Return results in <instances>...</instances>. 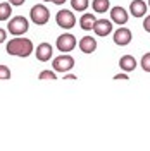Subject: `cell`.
Segmentation results:
<instances>
[{
  "label": "cell",
  "instance_id": "cell-1",
  "mask_svg": "<svg viewBox=\"0 0 150 151\" xmlns=\"http://www.w3.org/2000/svg\"><path fill=\"white\" fill-rule=\"evenodd\" d=\"M33 41L29 38H24V36H16L12 38L9 43H7V53L12 57H29L31 52H33Z\"/></svg>",
  "mask_w": 150,
  "mask_h": 151
},
{
  "label": "cell",
  "instance_id": "cell-2",
  "mask_svg": "<svg viewBox=\"0 0 150 151\" xmlns=\"http://www.w3.org/2000/svg\"><path fill=\"white\" fill-rule=\"evenodd\" d=\"M29 19L38 24V26H43V24H47L48 19H50V10L45 7V5H42V4H36V5H33L31 10H29Z\"/></svg>",
  "mask_w": 150,
  "mask_h": 151
},
{
  "label": "cell",
  "instance_id": "cell-3",
  "mask_svg": "<svg viewBox=\"0 0 150 151\" xmlns=\"http://www.w3.org/2000/svg\"><path fill=\"white\" fill-rule=\"evenodd\" d=\"M7 29H9V33L12 35V36H23V35L29 29V22H28V19L24 17V16H16L14 19L9 21Z\"/></svg>",
  "mask_w": 150,
  "mask_h": 151
},
{
  "label": "cell",
  "instance_id": "cell-4",
  "mask_svg": "<svg viewBox=\"0 0 150 151\" xmlns=\"http://www.w3.org/2000/svg\"><path fill=\"white\" fill-rule=\"evenodd\" d=\"M78 45V41H76L74 35H71V33H64V35H60V36L57 38L55 41V47L59 52H62V53H69V52H73Z\"/></svg>",
  "mask_w": 150,
  "mask_h": 151
},
{
  "label": "cell",
  "instance_id": "cell-5",
  "mask_svg": "<svg viewBox=\"0 0 150 151\" xmlns=\"http://www.w3.org/2000/svg\"><path fill=\"white\" fill-rule=\"evenodd\" d=\"M55 21L62 29H73L76 24V16L69 9H62L55 14Z\"/></svg>",
  "mask_w": 150,
  "mask_h": 151
},
{
  "label": "cell",
  "instance_id": "cell-6",
  "mask_svg": "<svg viewBox=\"0 0 150 151\" xmlns=\"http://www.w3.org/2000/svg\"><path fill=\"white\" fill-rule=\"evenodd\" d=\"M52 67H54V70L64 74V72L71 70V69L74 67V58H73V57H69V55H66V53H62V55H59V57L54 58Z\"/></svg>",
  "mask_w": 150,
  "mask_h": 151
},
{
  "label": "cell",
  "instance_id": "cell-7",
  "mask_svg": "<svg viewBox=\"0 0 150 151\" xmlns=\"http://www.w3.org/2000/svg\"><path fill=\"white\" fill-rule=\"evenodd\" d=\"M131 40H133L131 29H126L124 26H121L119 29L114 31V43H116L117 47H126V45H130Z\"/></svg>",
  "mask_w": 150,
  "mask_h": 151
},
{
  "label": "cell",
  "instance_id": "cell-8",
  "mask_svg": "<svg viewBox=\"0 0 150 151\" xmlns=\"http://www.w3.org/2000/svg\"><path fill=\"white\" fill-rule=\"evenodd\" d=\"M128 19H130V12L121 7V5H116L111 9V21L116 22V24H119V26H124L126 22H128Z\"/></svg>",
  "mask_w": 150,
  "mask_h": 151
},
{
  "label": "cell",
  "instance_id": "cell-9",
  "mask_svg": "<svg viewBox=\"0 0 150 151\" xmlns=\"http://www.w3.org/2000/svg\"><path fill=\"white\" fill-rule=\"evenodd\" d=\"M112 21H109V19H97L93 24V29L92 31H95V35L97 36H109L111 35V31H112Z\"/></svg>",
  "mask_w": 150,
  "mask_h": 151
},
{
  "label": "cell",
  "instance_id": "cell-10",
  "mask_svg": "<svg viewBox=\"0 0 150 151\" xmlns=\"http://www.w3.org/2000/svg\"><path fill=\"white\" fill-rule=\"evenodd\" d=\"M147 9H149V5L145 0H133L130 4V14L133 17H143L147 14Z\"/></svg>",
  "mask_w": 150,
  "mask_h": 151
},
{
  "label": "cell",
  "instance_id": "cell-11",
  "mask_svg": "<svg viewBox=\"0 0 150 151\" xmlns=\"http://www.w3.org/2000/svg\"><path fill=\"white\" fill-rule=\"evenodd\" d=\"M54 53V48L50 43H40L36 48V58L40 62H48L50 60V57Z\"/></svg>",
  "mask_w": 150,
  "mask_h": 151
},
{
  "label": "cell",
  "instance_id": "cell-12",
  "mask_svg": "<svg viewBox=\"0 0 150 151\" xmlns=\"http://www.w3.org/2000/svg\"><path fill=\"white\" fill-rule=\"evenodd\" d=\"M79 50L83 52V53H93L95 50H97V40L93 36H83L79 40Z\"/></svg>",
  "mask_w": 150,
  "mask_h": 151
},
{
  "label": "cell",
  "instance_id": "cell-13",
  "mask_svg": "<svg viewBox=\"0 0 150 151\" xmlns=\"http://www.w3.org/2000/svg\"><path fill=\"white\" fill-rule=\"evenodd\" d=\"M135 67H136V58L133 55H122L119 58V69L121 70L131 72V70H135Z\"/></svg>",
  "mask_w": 150,
  "mask_h": 151
},
{
  "label": "cell",
  "instance_id": "cell-14",
  "mask_svg": "<svg viewBox=\"0 0 150 151\" xmlns=\"http://www.w3.org/2000/svg\"><path fill=\"white\" fill-rule=\"evenodd\" d=\"M95 21H97V17H95L93 14H84V16H81V19H79V26H81V29H84V31H92Z\"/></svg>",
  "mask_w": 150,
  "mask_h": 151
},
{
  "label": "cell",
  "instance_id": "cell-15",
  "mask_svg": "<svg viewBox=\"0 0 150 151\" xmlns=\"http://www.w3.org/2000/svg\"><path fill=\"white\" fill-rule=\"evenodd\" d=\"M92 7H93L95 12L103 14V12H107V10H109L111 4H109V0H93V2H92Z\"/></svg>",
  "mask_w": 150,
  "mask_h": 151
},
{
  "label": "cell",
  "instance_id": "cell-16",
  "mask_svg": "<svg viewBox=\"0 0 150 151\" xmlns=\"http://www.w3.org/2000/svg\"><path fill=\"white\" fill-rule=\"evenodd\" d=\"M12 16V5L9 2H0V21H7Z\"/></svg>",
  "mask_w": 150,
  "mask_h": 151
},
{
  "label": "cell",
  "instance_id": "cell-17",
  "mask_svg": "<svg viewBox=\"0 0 150 151\" xmlns=\"http://www.w3.org/2000/svg\"><path fill=\"white\" fill-rule=\"evenodd\" d=\"M88 0H71V7L74 10H78V12H83V10L88 9Z\"/></svg>",
  "mask_w": 150,
  "mask_h": 151
},
{
  "label": "cell",
  "instance_id": "cell-18",
  "mask_svg": "<svg viewBox=\"0 0 150 151\" xmlns=\"http://www.w3.org/2000/svg\"><path fill=\"white\" fill-rule=\"evenodd\" d=\"M38 79H40V81H42V79H43V81H55L57 76H55L54 70H43V72L38 74Z\"/></svg>",
  "mask_w": 150,
  "mask_h": 151
},
{
  "label": "cell",
  "instance_id": "cell-19",
  "mask_svg": "<svg viewBox=\"0 0 150 151\" xmlns=\"http://www.w3.org/2000/svg\"><path fill=\"white\" fill-rule=\"evenodd\" d=\"M140 65H141V69H143L145 72H150V52H147L145 55L141 57Z\"/></svg>",
  "mask_w": 150,
  "mask_h": 151
},
{
  "label": "cell",
  "instance_id": "cell-20",
  "mask_svg": "<svg viewBox=\"0 0 150 151\" xmlns=\"http://www.w3.org/2000/svg\"><path fill=\"white\" fill-rule=\"evenodd\" d=\"M10 69L7 65H0V81H7L10 79Z\"/></svg>",
  "mask_w": 150,
  "mask_h": 151
},
{
  "label": "cell",
  "instance_id": "cell-21",
  "mask_svg": "<svg viewBox=\"0 0 150 151\" xmlns=\"http://www.w3.org/2000/svg\"><path fill=\"white\" fill-rule=\"evenodd\" d=\"M114 81H128V72H119L114 76Z\"/></svg>",
  "mask_w": 150,
  "mask_h": 151
},
{
  "label": "cell",
  "instance_id": "cell-22",
  "mask_svg": "<svg viewBox=\"0 0 150 151\" xmlns=\"http://www.w3.org/2000/svg\"><path fill=\"white\" fill-rule=\"evenodd\" d=\"M143 29L147 33H150V16H147V17L143 19Z\"/></svg>",
  "mask_w": 150,
  "mask_h": 151
},
{
  "label": "cell",
  "instance_id": "cell-23",
  "mask_svg": "<svg viewBox=\"0 0 150 151\" xmlns=\"http://www.w3.org/2000/svg\"><path fill=\"white\" fill-rule=\"evenodd\" d=\"M26 0H9V4L10 5H14V7H19V5H23Z\"/></svg>",
  "mask_w": 150,
  "mask_h": 151
},
{
  "label": "cell",
  "instance_id": "cell-24",
  "mask_svg": "<svg viewBox=\"0 0 150 151\" xmlns=\"http://www.w3.org/2000/svg\"><path fill=\"white\" fill-rule=\"evenodd\" d=\"M5 38H7V31L0 28V43H4V41H5Z\"/></svg>",
  "mask_w": 150,
  "mask_h": 151
},
{
  "label": "cell",
  "instance_id": "cell-25",
  "mask_svg": "<svg viewBox=\"0 0 150 151\" xmlns=\"http://www.w3.org/2000/svg\"><path fill=\"white\" fill-rule=\"evenodd\" d=\"M64 79H66V81H69V79H71V81H76L78 77H76L74 74H71V72H69V74H67V72H64Z\"/></svg>",
  "mask_w": 150,
  "mask_h": 151
},
{
  "label": "cell",
  "instance_id": "cell-26",
  "mask_svg": "<svg viewBox=\"0 0 150 151\" xmlns=\"http://www.w3.org/2000/svg\"><path fill=\"white\" fill-rule=\"evenodd\" d=\"M43 2H52V4H55V5H62V4H66L67 0H43Z\"/></svg>",
  "mask_w": 150,
  "mask_h": 151
},
{
  "label": "cell",
  "instance_id": "cell-27",
  "mask_svg": "<svg viewBox=\"0 0 150 151\" xmlns=\"http://www.w3.org/2000/svg\"><path fill=\"white\" fill-rule=\"evenodd\" d=\"M147 5H149V7H150V0H149V2H147Z\"/></svg>",
  "mask_w": 150,
  "mask_h": 151
}]
</instances>
